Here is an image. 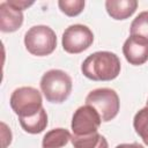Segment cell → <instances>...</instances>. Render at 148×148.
I'll return each instance as SVG.
<instances>
[{
    "mask_svg": "<svg viewBox=\"0 0 148 148\" xmlns=\"http://www.w3.org/2000/svg\"><path fill=\"white\" fill-rule=\"evenodd\" d=\"M72 139L71 133L62 127L53 128L44 135L42 140V147L43 148H62L66 146Z\"/></svg>",
    "mask_w": 148,
    "mask_h": 148,
    "instance_id": "12",
    "label": "cell"
},
{
    "mask_svg": "<svg viewBox=\"0 0 148 148\" xmlns=\"http://www.w3.org/2000/svg\"><path fill=\"white\" fill-rule=\"evenodd\" d=\"M116 148H145V147L142 145H140V143L133 142V143H120Z\"/></svg>",
    "mask_w": 148,
    "mask_h": 148,
    "instance_id": "18",
    "label": "cell"
},
{
    "mask_svg": "<svg viewBox=\"0 0 148 148\" xmlns=\"http://www.w3.org/2000/svg\"><path fill=\"white\" fill-rule=\"evenodd\" d=\"M23 13L14 7L9 1L0 3V30L2 32H14L23 24Z\"/></svg>",
    "mask_w": 148,
    "mask_h": 148,
    "instance_id": "9",
    "label": "cell"
},
{
    "mask_svg": "<svg viewBox=\"0 0 148 148\" xmlns=\"http://www.w3.org/2000/svg\"><path fill=\"white\" fill-rule=\"evenodd\" d=\"M102 124L99 113L91 105H82L77 108L72 117L71 128L73 135L83 136L89 135L98 131Z\"/></svg>",
    "mask_w": 148,
    "mask_h": 148,
    "instance_id": "7",
    "label": "cell"
},
{
    "mask_svg": "<svg viewBox=\"0 0 148 148\" xmlns=\"http://www.w3.org/2000/svg\"><path fill=\"white\" fill-rule=\"evenodd\" d=\"M133 127L145 145L148 146V106L140 109L133 118Z\"/></svg>",
    "mask_w": 148,
    "mask_h": 148,
    "instance_id": "13",
    "label": "cell"
},
{
    "mask_svg": "<svg viewBox=\"0 0 148 148\" xmlns=\"http://www.w3.org/2000/svg\"><path fill=\"white\" fill-rule=\"evenodd\" d=\"M9 104L18 118H25L38 113L43 109V98L36 88L20 87L12 92Z\"/></svg>",
    "mask_w": 148,
    "mask_h": 148,
    "instance_id": "4",
    "label": "cell"
},
{
    "mask_svg": "<svg viewBox=\"0 0 148 148\" xmlns=\"http://www.w3.org/2000/svg\"><path fill=\"white\" fill-rule=\"evenodd\" d=\"M146 106H148V99H147V103H146Z\"/></svg>",
    "mask_w": 148,
    "mask_h": 148,
    "instance_id": "20",
    "label": "cell"
},
{
    "mask_svg": "<svg viewBox=\"0 0 148 148\" xmlns=\"http://www.w3.org/2000/svg\"><path fill=\"white\" fill-rule=\"evenodd\" d=\"M94 42L92 31L83 24H72L65 29L61 38L62 49L71 54L86 51Z\"/></svg>",
    "mask_w": 148,
    "mask_h": 148,
    "instance_id": "6",
    "label": "cell"
},
{
    "mask_svg": "<svg viewBox=\"0 0 148 148\" xmlns=\"http://www.w3.org/2000/svg\"><path fill=\"white\" fill-rule=\"evenodd\" d=\"M24 45L32 56H50L57 47L56 32L47 25H34L24 35Z\"/></svg>",
    "mask_w": 148,
    "mask_h": 148,
    "instance_id": "3",
    "label": "cell"
},
{
    "mask_svg": "<svg viewBox=\"0 0 148 148\" xmlns=\"http://www.w3.org/2000/svg\"><path fill=\"white\" fill-rule=\"evenodd\" d=\"M18 121L24 132L29 134H38L43 132L47 126V114L45 109L43 108L38 113L31 117L18 118Z\"/></svg>",
    "mask_w": 148,
    "mask_h": 148,
    "instance_id": "11",
    "label": "cell"
},
{
    "mask_svg": "<svg viewBox=\"0 0 148 148\" xmlns=\"http://www.w3.org/2000/svg\"><path fill=\"white\" fill-rule=\"evenodd\" d=\"M10 5H13L14 7L23 10L25 8H28L29 6H31L34 3V1H22V0H8Z\"/></svg>",
    "mask_w": 148,
    "mask_h": 148,
    "instance_id": "17",
    "label": "cell"
},
{
    "mask_svg": "<svg viewBox=\"0 0 148 148\" xmlns=\"http://www.w3.org/2000/svg\"><path fill=\"white\" fill-rule=\"evenodd\" d=\"M103 135L99 134L98 132H95L89 135H83V136H77V135H72V145L74 148H95L99 145Z\"/></svg>",
    "mask_w": 148,
    "mask_h": 148,
    "instance_id": "15",
    "label": "cell"
},
{
    "mask_svg": "<svg viewBox=\"0 0 148 148\" xmlns=\"http://www.w3.org/2000/svg\"><path fill=\"white\" fill-rule=\"evenodd\" d=\"M95 148H109V145H108L106 139L103 136L102 140H101V142H99V145H98L97 147H95Z\"/></svg>",
    "mask_w": 148,
    "mask_h": 148,
    "instance_id": "19",
    "label": "cell"
},
{
    "mask_svg": "<svg viewBox=\"0 0 148 148\" xmlns=\"http://www.w3.org/2000/svg\"><path fill=\"white\" fill-rule=\"evenodd\" d=\"M58 6L65 15L69 17H74L81 14V12L83 10L84 1L83 0H59Z\"/></svg>",
    "mask_w": 148,
    "mask_h": 148,
    "instance_id": "16",
    "label": "cell"
},
{
    "mask_svg": "<svg viewBox=\"0 0 148 148\" xmlns=\"http://www.w3.org/2000/svg\"><path fill=\"white\" fill-rule=\"evenodd\" d=\"M86 104L91 105L99 113L104 123L116 118L120 108L118 94L111 88H97L91 90L86 97Z\"/></svg>",
    "mask_w": 148,
    "mask_h": 148,
    "instance_id": "5",
    "label": "cell"
},
{
    "mask_svg": "<svg viewBox=\"0 0 148 148\" xmlns=\"http://www.w3.org/2000/svg\"><path fill=\"white\" fill-rule=\"evenodd\" d=\"M39 86L47 102L59 104L69 97L73 82L66 72L61 69H50L43 74Z\"/></svg>",
    "mask_w": 148,
    "mask_h": 148,
    "instance_id": "2",
    "label": "cell"
},
{
    "mask_svg": "<svg viewBox=\"0 0 148 148\" xmlns=\"http://www.w3.org/2000/svg\"><path fill=\"white\" fill-rule=\"evenodd\" d=\"M123 53L131 65H143L148 60V39L131 35L123 45Z\"/></svg>",
    "mask_w": 148,
    "mask_h": 148,
    "instance_id": "8",
    "label": "cell"
},
{
    "mask_svg": "<svg viewBox=\"0 0 148 148\" xmlns=\"http://www.w3.org/2000/svg\"><path fill=\"white\" fill-rule=\"evenodd\" d=\"M131 35L141 36L148 39V10L141 12L131 23Z\"/></svg>",
    "mask_w": 148,
    "mask_h": 148,
    "instance_id": "14",
    "label": "cell"
},
{
    "mask_svg": "<svg viewBox=\"0 0 148 148\" xmlns=\"http://www.w3.org/2000/svg\"><path fill=\"white\" fill-rule=\"evenodd\" d=\"M120 60L110 51H97L88 56L82 65V74L92 81H111L120 73Z\"/></svg>",
    "mask_w": 148,
    "mask_h": 148,
    "instance_id": "1",
    "label": "cell"
},
{
    "mask_svg": "<svg viewBox=\"0 0 148 148\" xmlns=\"http://www.w3.org/2000/svg\"><path fill=\"white\" fill-rule=\"evenodd\" d=\"M138 8L136 0H106L105 9L113 20H126Z\"/></svg>",
    "mask_w": 148,
    "mask_h": 148,
    "instance_id": "10",
    "label": "cell"
}]
</instances>
